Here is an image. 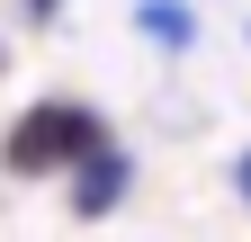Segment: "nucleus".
Masks as SVG:
<instances>
[{
    "mask_svg": "<svg viewBox=\"0 0 251 242\" xmlns=\"http://www.w3.org/2000/svg\"><path fill=\"white\" fill-rule=\"evenodd\" d=\"M233 189H242V206H251V144L233 153Z\"/></svg>",
    "mask_w": 251,
    "mask_h": 242,
    "instance_id": "4",
    "label": "nucleus"
},
{
    "mask_svg": "<svg viewBox=\"0 0 251 242\" xmlns=\"http://www.w3.org/2000/svg\"><path fill=\"white\" fill-rule=\"evenodd\" d=\"M126 189H135V162H126L117 144H99V153L72 170V216H108V206H126Z\"/></svg>",
    "mask_w": 251,
    "mask_h": 242,
    "instance_id": "2",
    "label": "nucleus"
},
{
    "mask_svg": "<svg viewBox=\"0 0 251 242\" xmlns=\"http://www.w3.org/2000/svg\"><path fill=\"white\" fill-rule=\"evenodd\" d=\"M99 144H108L99 108H81V99H36L9 135H0V170H9V179H63V170H81L90 153H99Z\"/></svg>",
    "mask_w": 251,
    "mask_h": 242,
    "instance_id": "1",
    "label": "nucleus"
},
{
    "mask_svg": "<svg viewBox=\"0 0 251 242\" xmlns=\"http://www.w3.org/2000/svg\"><path fill=\"white\" fill-rule=\"evenodd\" d=\"M135 18H144V36H152V45H171V54H179L188 36H198V18H188V9H179V0H144V9H135Z\"/></svg>",
    "mask_w": 251,
    "mask_h": 242,
    "instance_id": "3",
    "label": "nucleus"
}]
</instances>
